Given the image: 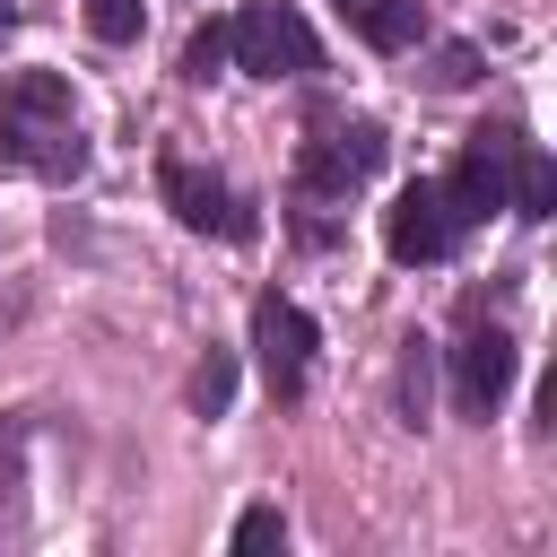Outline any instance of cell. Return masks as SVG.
I'll list each match as a JSON object with an SVG mask.
<instances>
[{
    "mask_svg": "<svg viewBox=\"0 0 557 557\" xmlns=\"http://www.w3.org/2000/svg\"><path fill=\"white\" fill-rule=\"evenodd\" d=\"M35 139H44V122L0 113V174H26V165H35Z\"/></svg>",
    "mask_w": 557,
    "mask_h": 557,
    "instance_id": "9a60e30c",
    "label": "cell"
},
{
    "mask_svg": "<svg viewBox=\"0 0 557 557\" xmlns=\"http://www.w3.org/2000/svg\"><path fill=\"white\" fill-rule=\"evenodd\" d=\"M9 26H17V0H0V44H9Z\"/></svg>",
    "mask_w": 557,
    "mask_h": 557,
    "instance_id": "d6986e66",
    "label": "cell"
},
{
    "mask_svg": "<svg viewBox=\"0 0 557 557\" xmlns=\"http://www.w3.org/2000/svg\"><path fill=\"white\" fill-rule=\"evenodd\" d=\"M479 78V44H444L435 52V87H470Z\"/></svg>",
    "mask_w": 557,
    "mask_h": 557,
    "instance_id": "ac0fdd59",
    "label": "cell"
},
{
    "mask_svg": "<svg viewBox=\"0 0 557 557\" xmlns=\"http://www.w3.org/2000/svg\"><path fill=\"white\" fill-rule=\"evenodd\" d=\"M505 174H513V131H479V139H470V157L435 183L461 235H470V226H487V218L505 209Z\"/></svg>",
    "mask_w": 557,
    "mask_h": 557,
    "instance_id": "5b68a950",
    "label": "cell"
},
{
    "mask_svg": "<svg viewBox=\"0 0 557 557\" xmlns=\"http://www.w3.org/2000/svg\"><path fill=\"white\" fill-rule=\"evenodd\" d=\"M252 357H261V383H270L278 400H296V392L313 383V313L270 287V296L252 305Z\"/></svg>",
    "mask_w": 557,
    "mask_h": 557,
    "instance_id": "3957f363",
    "label": "cell"
},
{
    "mask_svg": "<svg viewBox=\"0 0 557 557\" xmlns=\"http://www.w3.org/2000/svg\"><path fill=\"white\" fill-rule=\"evenodd\" d=\"M339 17H348V26H357L374 52H409L426 9H418V0H339Z\"/></svg>",
    "mask_w": 557,
    "mask_h": 557,
    "instance_id": "ba28073f",
    "label": "cell"
},
{
    "mask_svg": "<svg viewBox=\"0 0 557 557\" xmlns=\"http://www.w3.org/2000/svg\"><path fill=\"white\" fill-rule=\"evenodd\" d=\"M226 400H235V357L209 348V357L191 366V409H200V418H226Z\"/></svg>",
    "mask_w": 557,
    "mask_h": 557,
    "instance_id": "7c38bea8",
    "label": "cell"
},
{
    "mask_svg": "<svg viewBox=\"0 0 557 557\" xmlns=\"http://www.w3.org/2000/svg\"><path fill=\"white\" fill-rule=\"evenodd\" d=\"M270 540H287V513L278 505H244L235 513V548H270Z\"/></svg>",
    "mask_w": 557,
    "mask_h": 557,
    "instance_id": "e0dca14e",
    "label": "cell"
},
{
    "mask_svg": "<svg viewBox=\"0 0 557 557\" xmlns=\"http://www.w3.org/2000/svg\"><path fill=\"white\" fill-rule=\"evenodd\" d=\"M383 244H392V261H444V252L461 244V226H453V209H444L435 183H409V191L383 209Z\"/></svg>",
    "mask_w": 557,
    "mask_h": 557,
    "instance_id": "52a82bcc",
    "label": "cell"
},
{
    "mask_svg": "<svg viewBox=\"0 0 557 557\" xmlns=\"http://www.w3.org/2000/svg\"><path fill=\"white\" fill-rule=\"evenodd\" d=\"M218 70H226V17L191 26V44H183V78H191V87H209Z\"/></svg>",
    "mask_w": 557,
    "mask_h": 557,
    "instance_id": "4fadbf2b",
    "label": "cell"
},
{
    "mask_svg": "<svg viewBox=\"0 0 557 557\" xmlns=\"http://www.w3.org/2000/svg\"><path fill=\"white\" fill-rule=\"evenodd\" d=\"M157 183H165V209H174L191 235H226V244H252V235H261V218H252L218 174H200L191 157H165V165H157Z\"/></svg>",
    "mask_w": 557,
    "mask_h": 557,
    "instance_id": "277c9868",
    "label": "cell"
},
{
    "mask_svg": "<svg viewBox=\"0 0 557 557\" xmlns=\"http://www.w3.org/2000/svg\"><path fill=\"white\" fill-rule=\"evenodd\" d=\"M0 113H17V122H70V78H52V70H17V78L0 87Z\"/></svg>",
    "mask_w": 557,
    "mask_h": 557,
    "instance_id": "30bf717a",
    "label": "cell"
},
{
    "mask_svg": "<svg viewBox=\"0 0 557 557\" xmlns=\"http://www.w3.org/2000/svg\"><path fill=\"white\" fill-rule=\"evenodd\" d=\"M513 366H522V357H513V339H505V331H470V339L453 348V409L487 426V418H496V400L513 392Z\"/></svg>",
    "mask_w": 557,
    "mask_h": 557,
    "instance_id": "8992f818",
    "label": "cell"
},
{
    "mask_svg": "<svg viewBox=\"0 0 557 557\" xmlns=\"http://www.w3.org/2000/svg\"><path fill=\"white\" fill-rule=\"evenodd\" d=\"M505 209H513V218H531V226H540V218L557 209V165H548L540 148H522V139H513V174H505Z\"/></svg>",
    "mask_w": 557,
    "mask_h": 557,
    "instance_id": "9c48e42d",
    "label": "cell"
},
{
    "mask_svg": "<svg viewBox=\"0 0 557 557\" xmlns=\"http://www.w3.org/2000/svg\"><path fill=\"white\" fill-rule=\"evenodd\" d=\"M87 26H96L104 44H139V26H148V9H139V0H87Z\"/></svg>",
    "mask_w": 557,
    "mask_h": 557,
    "instance_id": "5bb4252c",
    "label": "cell"
},
{
    "mask_svg": "<svg viewBox=\"0 0 557 557\" xmlns=\"http://www.w3.org/2000/svg\"><path fill=\"white\" fill-rule=\"evenodd\" d=\"M87 157H96V148H87V131H78V122H44L35 165H26V174H44V183H78V174H87Z\"/></svg>",
    "mask_w": 557,
    "mask_h": 557,
    "instance_id": "8fae6325",
    "label": "cell"
},
{
    "mask_svg": "<svg viewBox=\"0 0 557 557\" xmlns=\"http://www.w3.org/2000/svg\"><path fill=\"white\" fill-rule=\"evenodd\" d=\"M400 418H409V426L426 418V348H418V339L400 348Z\"/></svg>",
    "mask_w": 557,
    "mask_h": 557,
    "instance_id": "2e32d148",
    "label": "cell"
},
{
    "mask_svg": "<svg viewBox=\"0 0 557 557\" xmlns=\"http://www.w3.org/2000/svg\"><path fill=\"white\" fill-rule=\"evenodd\" d=\"M226 61L252 70V78H313L322 44H313V26H305L296 0H244L226 17Z\"/></svg>",
    "mask_w": 557,
    "mask_h": 557,
    "instance_id": "6da1fadb",
    "label": "cell"
},
{
    "mask_svg": "<svg viewBox=\"0 0 557 557\" xmlns=\"http://www.w3.org/2000/svg\"><path fill=\"white\" fill-rule=\"evenodd\" d=\"M383 157H392V131H383V122H339L331 139H313V148L296 157V191H305V209L348 200L366 174H383Z\"/></svg>",
    "mask_w": 557,
    "mask_h": 557,
    "instance_id": "7a4b0ae2",
    "label": "cell"
}]
</instances>
